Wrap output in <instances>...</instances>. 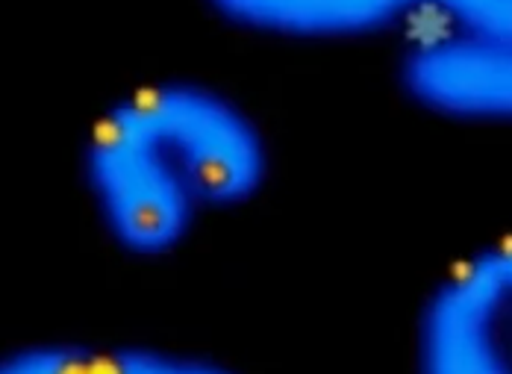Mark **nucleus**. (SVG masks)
Segmentation results:
<instances>
[{
    "mask_svg": "<svg viewBox=\"0 0 512 374\" xmlns=\"http://www.w3.org/2000/svg\"><path fill=\"white\" fill-rule=\"evenodd\" d=\"M86 180L109 236L136 257L177 248L201 210L127 101L92 127Z\"/></svg>",
    "mask_w": 512,
    "mask_h": 374,
    "instance_id": "obj_1",
    "label": "nucleus"
},
{
    "mask_svg": "<svg viewBox=\"0 0 512 374\" xmlns=\"http://www.w3.org/2000/svg\"><path fill=\"white\" fill-rule=\"evenodd\" d=\"M127 104L177 168L198 207H239L265 183V142L254 121L224 95L189 83H162L136 92Z\"/></svg>",
    "mask_w": 512,
    "mask_h": 374,
    "instance_id": "obj_2",
    "label": "nucleus"
},
{
    "mask_svg": "<svg viewBox=\"0 0 512 374\" xmlns=\"http://www.w3.org/2000/svg\"><path fill=\"white\" fill-rule=\"evenodd\" d=\"M418 374H512V342L483 251L462 260L424 301L415 327Z\"/></svg>",
    "mask_w": 512,
    "mask_h": 374,
    "instance_id": "obj_3",
    "label": "nucleus"
},
{
    "mask_svg": "<svg viewBox=\"0 0 512 374\" xmlns=\"http://www.w3.org/2000/svg\"><path fill=\"white\" fill-rule=\"evenodd\" d=\"M418 107L442 118L512 124V42L457 33L418 45L401 68Z\"/></svg>",
    "mask_w": 512,
    "mask_h": 374,
    "instance_id": "obj_4",
    "label": "nucleus"
},
{
    "mask_svg": "<svg viewBox=\"0 0 512 374\" xmlns=\"http://www.w3.org/2000/svg\"><path fill=\"white\" fill-rule=\"evenodd\" d=\"M248 30L292 39H351L389 27L418 0H209Z\"/></svg>",
    "mask_w": 512,
    "mask_h": 374,
    "instance_id": "obj_5",
    "label": "nucleus"
},
{
    "mask_svg": "<svg viewBox=\"0 0 512 374\" xmlns=\"http://www.w3.org/2000/svg\"><path fill=\"white\" fill-rule=\"evenodd\" d=\"M0 374H103V351L68 342H42L9 354Z\"/></svg>",
    "mask_w": 512,
    "mask_h": 374,
    "instance_id": "obj_6",
    "label": "nucleus"
},
{
    "mask_svg": "<svg viewBox=\"0 0 512 374\" xmlns=\"http://www.w3.org/2000/svg\"><path fill=\"white\" fill-rule=\"evenodd\" d=\"M103 374H236L206 357L162 351V348H118L103 351Z\"/></svg>",
    "mask_w": 512,
    "mask_h": 374,
    "instance_id": "obj_7",
    "label": "nucleus"
},
{
    "mask_svg": "<svg viewBox=\"0 0 512 374\" xmlns=\"http://www.w3.org/2000/svg\"><path fill=\"white\" fill-rule=\"evenodd\" d=\"M445 9L465 33L512 42V0H421Z\"/></svg>",
    "mask_w": 512,
    "mask_h": 374,
    "instance_id": "obj_8",
    "label": "nucleus"
},
{
    "mask_svg": "<svg viewBox=\"0 0 512 374\" xmlns=\"http://www.w3.org/2000/svg\"><path fill=\"white\" fill-rule=\"evenodd\" d=\"M486 260L492 268V280H495V295H498V307H501V319L512 339V236L501 239L498 245L483 248Z\"/></svg>",
    "mask_w": 512,
    "mask_h": 374,
    "instance_id": "obj_9",
    "label": "nucleus"
},
{
    "mask_svg": "<svg viewBox=\"0 0 512 374\" xmlns=\"http://www.w3.org/2000/svg\"><path fill=\"white\" fill-rule=\"evenodd\" d=\"M418 3H421V0H418Z\"/></svg>",
    "mask_w": 512,
    "mask_h": 374,
    "instance_id": "obj_10",
    "label": "nucleus"
}]
</instances>
